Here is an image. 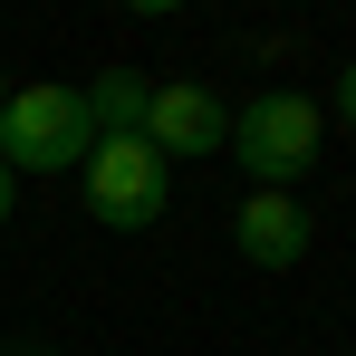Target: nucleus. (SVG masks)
<instances>
[{
  "instance_id": "7ed1b4c3",
  "label": "nucleus",
  "mask_w": 356,
  "mask_h": 356,
  "mask_svg": "<svg viewBox=\"0 0 356 356\" xmlns=\"http://www.w3.org/2000/svg\"><path fill=\"white\" fill-rule=\"evenodd\" d=\"M87 212L106 222V232H154L164 222V202H174V164L145 145V135H106V145H87Z\"/></svg>"
},
{
  "instance_id": "9b49d317",
  "label": "nucleus",
  "mask_w": 356,
  "mask_h": 356,
  "mask_svg": "<svg viewBox=\"0 0 356 356\" xmlns=\"http://www.w3.org/2000/svg\"><path fill=\"white\" fill-rule=\"evenodd\" d=\"M0 356H10V347H0Z\"/></svg>"
},
{
  "instance_id": "6e6552de",
  "label": "nucleus",
  "mask_w": 356,
  "mask_h": 356,
  "mask_svg": "<svg viewBox=\"0 0 356 356\" xmlns=\"http://www.w3.org/2000/svg\"><path fill=\"white\" fill-rule=\"evenodd\" d=\"M10 212H19V174L0 164V222H10Z\"/></svg>"
},
{
  "instance_id": "20e7f679",
  "label": "nucleus",
  "mask_w": 356,
  "mask_h": 356,
  "mask_svg": "<svg viewBox=\"0 0 356 356\" xmlns=\"http://www.w3.org/2000/svg\"><path fill=\"white\" fill-rule=\"evenodd\" d=\"M222 135H232V106L202 87V77H154V106H145V145L183 164V154H222Z\"/></svg>"
},
{
  "instance_id": "0eeeda50",
  "label": "nucleus",
  "mask_w": 356,
  "mask_h": 356,
  "mask_svg": "<svg viewBox=\"0 0 356 356\" xmlns=\"http://www.w3.org/2000/svg\"><path fill=\"white\" fill-rule=\"evenodd\" d=\"M318 116H337V125H347V135H356V58L337 67V87H327V106H318Z\"/></svg>"
},
{
  "instance_id": "9d476101",
  "label": "nucleus",
  "mask_w": 356,
  "mask_h": 356,
  "mask_svg": "<svg viewBox=\"0 0 356 356\" xmlns=\"http://www.w3.org/2000/svg\"><path fill=\"white\" fill-rule=\"evenodd\" d=\"M10 356H29V347H10Z\"/></svg>"
},
{
  "instance_id": "39448f33",
  "label": "nucleus",
  "mask_w": 356,
  "mask_h": 356,
  "mask_svg": "<svg viewBox=\"0 0 356 356\" xmlns=\"http://www.w3.org/2000/svg\"><path fill=\"white\" fill-rule=\"evenodd\" d=\"M308 241H318V222H308L298 193H250V202L232 212V250L250 260V270H270V280L308 260Z\"/></svg>"
},
{
  "instance_id": "f03ea898",
  "label": "nucleus",
  "mask_w": 356,
  "mask_h": 356,
  "mask_svg": "<svg viewBox=\"0 0 356 356\" xmlns=\"http://www.w3.org/2000/svg\"><path fill=\"white\" fill-rule=\"evenodd\" d=\"M87 145H97V125H87V106H77L67 77H19L10 87V106H0V164L19 183L29 174H77Z\"/></svg>"
},
{
  "instance_id": "f257e3e1",
  "label": "nucleus",
  "mask_w": 356,
  "mask_h": 356,
  "mask_svg": "<svg viewBox=\"0 0 356 356\" xmlns=\"http://www.w3.org/2000/svg\"><path fill=\"white\" fill-rule=\"evenodd\" d=\"M318 145H327V116L298 87H260L250 106H232V135H222V154L250 174V193H298L318 174Z\"/></svg>"
},
{
  "instance_id": "423d86ee",
  "label": "nucleus",
  "mask_w": 356,
  "mask_h": 356,
  "mask_svg": "<svg viewBox=\"0 0 356 356\" xmlns=\"http://www.w3.org/2000/svg\"><path fill=\"white\" fill-rule=\"evenodd\" d=\"M77 106H87V125H97V145H106V135H145L154 77H145V67H97V77L77 87Z\"/></svg>"
},
{
  "instance_id": "1a4fd4ad",
  "label": "nucleus",
  "mask_w": 356,
  "mask_h": 356,
  "mask_svg": "<svg viewBox=\"0 0 356 356\" xmlns=\"http://www.w3.org/2000/svg\"><path fill=\"white\" fill-rule=\"evenodd\" d=\"M0 106H10V67H0Z\"/></svg>"
}]
</instances>
